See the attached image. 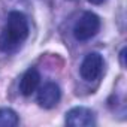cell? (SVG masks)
I'll list each match as a JSON object with an SVG mask.
<instances>
[{"mask_svg": "<svg viewBox=\"0 0 127 127\" xmlns=\"http://www.w3.org/2000/svg\"><path fill=\"white\" fill-rule=\"evenodd\" d=\"M30 33L29 20L20 11L9 12L6 23L0 33V51L5 54H12L18 51L27 40Z\"/></svg>", "mask_w": 127, "mask_h": 127, "instance_id": "1", "label": "cell"}, {"mask_svg": "<svg viewBox=\"0 0 127 127\" xmlns=\"http://www.w3.org/2000/svg\"><path fill=\"white\" fill-rule=\"evenodd\" d=\"M102 21L94 12H84L73 26V36L79 42L93 39L100 30Z\"/></svg>", "mask_w": 127, "mask_h": 127, "instance_id": "2", "label": "cell"}, {"mask_svg": "<svg viewBox=\"0 0 127 127\" xmlns=\"http://www.w3.org/2000/svg\"><path fill=\"white\" fill-rule=\"evenodd\" d=\"M102 72H103V57L99 52L87 54L79 67L81 78L87 82H93L100 78Z\"/></svg>", "mask_w": 127, "mask_h": 127, "instance_id": "3", "label": "cell"}, {"mask_svg": "<svg viewBox=\"0 0 127 127\" xmlns=\"http://www.w3.org/2000/svg\"><path fill=\"white\" fill-rule=\"evenodd\" d=\"M64 123L67 126H73V127H90V126L96 124V115L90 108L76 106L66 112Z\"/></svg>", "mask_w": 127, "mask_h": 127, "instance_id": "4", "label": "cell"}, {"mask_svg": "<svg viewBox=\"0 0 127 127\" xmlns=\"http://www.w3.org/2000/svg\"><path fill=\"white\" fill-rule=\"evenodd\" d=\"M60 99H61V90L55 82H46L37 91V103L43 109L55 108Z\"/></svg>", "mask_w": 127, "mask_h": 127, "instance_id": "5", "label": "cell"}, {"mask_svg": "<svg viewBox=\"0 0 127 127\" xmlns=\"http://www.w3.org/2000/svg\"><path fill=\"white\" fill-rule=\"evenodd\" d=\"M40 84V75L34 67H30L24 72V75L20 79V93L26 97L32 96Z\"/></svg>", "mask_w": 127, "mask_h": 127, "instance_id": "6", "label": "cell"}, {"mask_svg": "<svg viewBox=\"0 0 127 127\" xmlns=\"http://www.w3.org/2000/svg\"><path fill=\"white\" fill-rule=\"evenodd\" d=\"M20 118L17 112L11 108H0V127H14L18 126Z\"/></svg>", "mask_w": 127, "mask_h": 127, "instance_id": "7", "label": "cell"}, {"mask_svg": "<svg viewBox=\"0 0 127 127\" xmlns=\"http://www.w3.org/2000/svg\"><path fill=\"white\" fill-rule=\"evenodd\" d=\"M126 48H123L121 49V52H120V63H121V67H126Z\"/></svg>", "mask_w": 127, "mask_h": 127, "instance_id": "8", "label": "cell"}, {"mask_svg": "<svg viewBox=\"0 0 127 127\" xmlns=\"http://www.w3.org/2000/svg\"><path fill=\"white\" fill-rule=\"evenodd\" d=\"M88 2H90L91 5H102V3L106 2V0H88Z\"/></svg>", "mask_w": 127, "mask_h": 127, "instance_id": "9", "label": "cell"}]
</instances>
